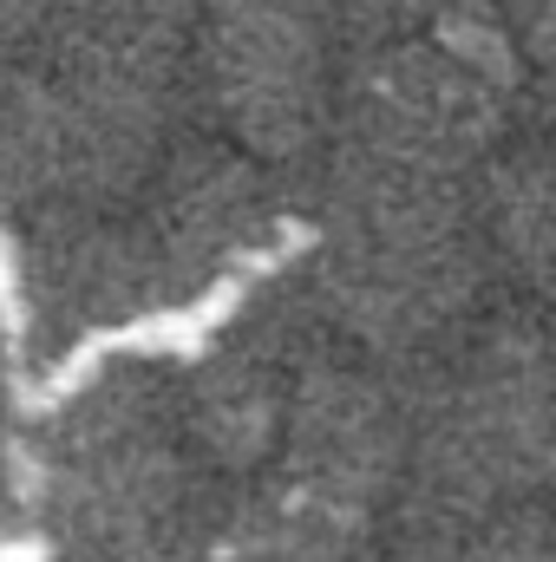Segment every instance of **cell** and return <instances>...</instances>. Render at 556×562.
I'll use <instances>...</instances> for the list:
<instances>
[{"label": "cell", "instance_id": "obj_1", "mask_svg": "<svg viewBox=\"0 0 556 562\" xmlns=\"http://www.w3.org/2000/svg\"><path fill=\"white\" fill-rule=\"evenodd\" d=\"M478 281V236L458 177H327L314 307L367 353H413L438 340Z\"/></svg>", "mask_w": 556, "mask_h": 562}, {"label": "cell", "instance_id": "obj_2", "mask_svg": "<svg viewBox=\"0 0 556 562\" xmlns=\"http://www.w3.org/2000/svg\"><path fill=\"white\" fill-rule=\"evenodd\" d=\"M341 40L334 0H197L190 72H203L223 125L256 157H281L327 119V59Z\"/></svg>", "mask_w": 556, "mask_h": 562}, {"label": "cell", "instance_id": "obj_3", "mask_svg": "<svg viewBox=\"0 0 556 562\" xmlns=\"http://www.w3.org/2000/svg\"><path fill=\"white\" fill-rule=\"evenodd\" d=\"M407 419H413V406L374 367H354V360L294 367L276 425L281 471H288L281 484L367 517L393 491V471L407 451Z\"/></svg>", "mask_w": 556, "mask_h": 562}, {"label": "cell", "instance_id": "obj_4", "mask_svg": "<svg viewBox=\"0 0 556 562\" xmlns=\"http://www.w3.org/2000/svg\"><path fill=\"white\" fill-rule=\"evenodd\" d=\"M360 537L367 517L281 484L276 497L184 524L170 550L190 562H360Z\"/></svg>", "mask_w": 556, "mask_h": 562}, {"label": "cell", "instance_id": "obj_5", "mask_svg": "<svg viewBox=\"0 0 556 562\" xmlns=\"http://www.w3.org/2000/svg\"><path fill=\"white\" fill-rule=\"evenodd\" d=\"M544 223H551L544 157L537 150L504 157L498 164V183H491V236H498L504 262H518L524 276H544Z\"/></svg>", "mask_w": 556, "mask_h": 562}, {"label": "cell", "instance_id": "obj_6", "mask_svg": "<svg viewBox=\"0 0 556 562\" xmlns=\"http://www.w3.org/2000/svg\"><path fill=\"white\" fill-rule=\"evenodd\" d=\"M341 13V33H360V40H393L419 20H438L445 0H334Z\"/></svg>", "mask_w": 556, "mask_h": 562}]
</instances>
